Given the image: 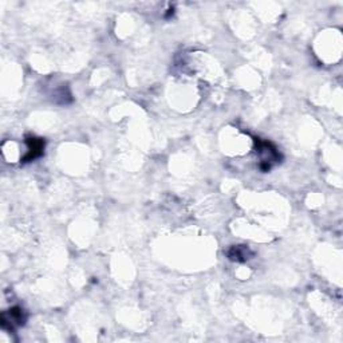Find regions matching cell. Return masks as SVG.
Here are the masks:
<instances>
[{
  "label": "cell",
  "instance_id": "obj_1",
  "mask_svg": "<svg viewBox=\"0 0 343 343\" xmlns=\"http://www.w3.org/2000/svg\"><path fill=\"white\" fill-rule=\"evenodd\" d=\"M258 153L260 154V168L264 172H268L272 165L279 160V153L269 142L258 141Z\"/></svg>",
  "mask_w": 343,
  "mask_h": 343
},
{
  "label": "cell",
  "instance_id": "obj_2",
  "mask_svg": "<svg viewBox=\"0 0 343 343\" xmlns=\"http://www.w3.org/2000/svg\"><path fill=\"white\" fill-rule=\"evenodd\" d=\"M27 143H28V153L23 159L24 161H32V160H35L43 153L44 141H43L42 138H28Z\"/></svg>",
  "mask_w": 343,
  "mask_h": 343
},
{
  "label": "cell",
  "instance_id": "obj_3",
  "mask_svg": "<svg viewBox=\"0 0 343 343\" xmlns=\"http://www.w3.org/2000/svg\"><path fill=\"white\" fill-rule=\"evenodd\" d=\"M26 314H24V310L20 308V307H14L10 310V328H12V324L15 323L18 326H21L24 324L26 322Z\"/></svg>",
  "mask_w": 343,
  "mask_h": 343
},
{
  "label": "cell",
  "instance_id": "obj_4",
  "mask_svg": "<svg viewBox=\"0 0 343 343\" xmlns=\"http://www.w3.org/2000/svg\"><path fill=\"white\" fill-rule=\"evenodd\" d=\"M249 251L247 247L244 245H238V247H233L229 252H228V256L231 260H236V262H244L248 259Z\"/></svg>",
  "mask_w": 343,
  "mask_h": 343
}]
</instances>
